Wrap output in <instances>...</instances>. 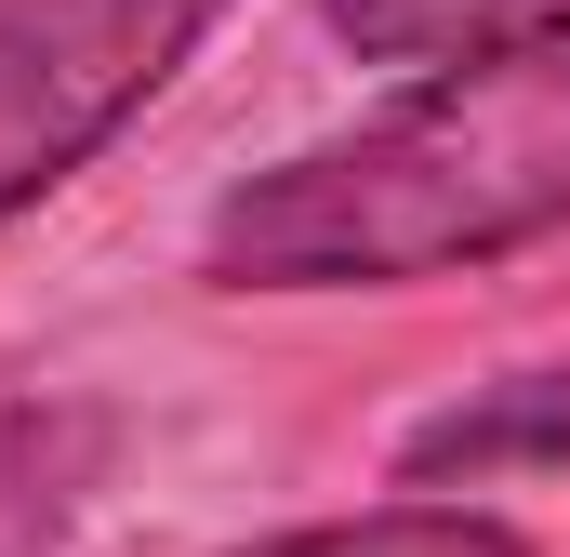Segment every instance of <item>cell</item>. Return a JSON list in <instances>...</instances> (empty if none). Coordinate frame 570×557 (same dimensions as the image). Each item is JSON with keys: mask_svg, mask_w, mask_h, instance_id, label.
I'll list each match as a JSON object with an SVG mask.
<instances>
[{"mask_svg": "<svg viewBox=\"0 0 570 557\" xmlns=\"http://www.w3.org/2000/svg\"><path fill=\"white\" fill-rule=\"evenodd\" d=\"M570 226V0L464 40L372 120L239 173L199 226L213 292H412Z\"/></svg>", "mask_w": 570, "mask_h": 557, "instance_id": "cell-1", "label": "cell"}, {"mask_svg": "<svg viewBox=\"0 0 570 557\" xmlns=\"http://www.w3.org/2000/svg\"><path fill=\"white\" fill-rule=\"evenodd\" d=\"M226 0H0V226L173 94Z\"/></svg>", "mask_w": 570, "mask_h": 557, "instance_id": "cell-2", "label": "cell"}, {"mask_svg": "<svg viewBox=\"0 0 570 557\" xmlns=\"http://www.w3.org/2000/svg\"><path fill=\"white\" fill-rule=\"evenodd\" d=\"M94 478H107L94 399H0V557H67Z\"/></svg>", "mask_w": 570, "mask_h": 557, "instance_id": "cell-3", "label": "cell"}, {"mask_svg": "<svg viewBox=\"0 0 570 557\" xmlns=\"http://www.w3.org/2000/svg\"><path fill=\"white\" fill-rule=\"evenodd\" d=\"M558 465L570 451V372H504L491 399H464V412H438V424H412V478H491V465Z\"/></svg>", "mask_w": 570, "mask_h": 557, "instance_id": "cell-4", "label": "cell"}, {"mask_svg": "<svg viewBox=\"0 0 570 557\" xmlns=\"http://www.w3.org/2000/svg\"><path fill=\"white\" fill-rule=\"evenodd\" d=\"M239 557H531L491 505H372V518H318V531H266Z\"/></svg>", "mask_w": 570, "mask_h": 557, "instance_id": "cell-5", "label": "cell"}, {"mask_svg": "<svg viewBox=\"0 0 570 557\" xmlns=\"http://www.w3.org/2000/svg\"><path fill=\"white\" fill-rule=\"evenodd\" d=\"M332 13V40H358L372 67H412V53H464V40H491V27H518V13H544V0H318Z\"/></svg>", "mask_w": 570, "mask_h": 557, "instance_id": "cell-6", "label": "cell"}]
</instances>
